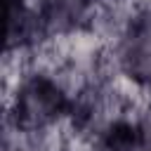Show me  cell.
Listing matches in <instances>:
<instances>
[{"label": "cell", "mask_w": 151, "mask_h": 151, "mask_svg": "<svg viewBox=\"0 0 151 151\" xmlns=\"http://www.w3.org/2000/svg\"><path fill=\"white\" fill-rule=\"evenodd\" d=\"M73 104V90L50 71L17 76L7 99V116L21 137H40L61 127Z\"/></svg>", "instance_id": "cell-1"}, {"label": "cell", "mask_w": 151, "mask_h": 151, "mask_svg": "<svg viewBox=\"0 0 151 151\" xmlns=\"http://www.w3.org/2000/svg\"><path fill=\"white\" fill-rule=\"evenodd\" d=\"M92 151H142L139 125L130 116L109 118L92 137Z\"/></svg>", "instance_id": "cell-2"}, {"label": "cell", "mask_w": 151, "mask_h": 151, "mask_svg": "<svg viewBox=\"0 0 151 151\" xmlns=\"http://www.w3.org/2000/svg\"><path fill=\"white\" fill-rule=\"evenodd\" d=\"M137 125H139V137H142V151H151V94L146 104L137 113Z\"/></svg>", "instance_id": "cell-3"}]
</instances>
